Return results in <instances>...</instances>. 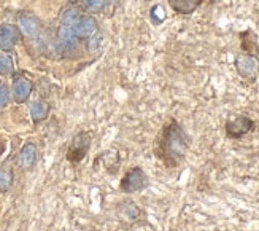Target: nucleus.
<instances>
[{"mask_svg":"<svg viewBox=\"0 0 259 231\" xmlns=\"http://www.w3.org/2000/svg\"><path fill=\"white\" fill-rule=\"evenodd\" d=\"M105 0H83V7L91 13H100L105 8Z\"/></svg>","mask_w":259,"mask_h":231,"instance_id":"6ab92c4d","label":"nucleus"},{"mask_svg":"<svg viewBox=\"0 0 259 231\" xmlns=\"http://www.w3.org/2000/svg\"><path fill=\"white\" fill-rule=\"evenodd\" d=\"M150 16L154 24H161V22L165 19V11L161 5H154L150 11Z\"/></svg>","mask_w":259,"mask_h":231,"instance_id":"aec40b11","label":"nucleus"},{"mask_svg":"<svg viewBox=\"0 0 259 231\" xmlns=\"http://www.w3.org/2000/svg\"><path fill=\"white\" fill-rule=\"evenodd\" d=\"M69 2H70V4H76V2H78V0H69Z\"/></svg>","mask_w":259,"mask_h":231,"instance_id":"5701e85b","label":"nucleus"},{"mask_svg":"<svg viewBox=\"0 0 259 231\" xmlns=\"http://www.w3.org/2000/svg\"><path fill=\"white\" fill-rule=\"evenodd\" d=\"M168 7H170L177 15L189 16L204 4V0H167Z\"/></svg>","mask_w":259,"mask_h":231,"instance_id":"9d476101","label":"nucleus"},{"mask_svg":"<svg viewBox=\"0 0 259 231\" xmlns=\"http://www.w3.org/2000/svg\"><path fill=\"white\" fill-rule=\"evenodd\" d=\"M21 39V30L18 26L13 24H2L0 26V50L2 51H11L15 45Z\"/></svg>","mask_w":259,"mask_h":231,"instance_id":"423d86ee","label":"nucleus"},{"mask_svg":"<svg viewBox=\"0 0 259 231\" xmlns=\"http://www.w3.org/2000/svg\"><path fill=\"white\" fill-rule=\"evenodd\" d=\"M91 142H93V139L88 131H81V133L75 134L70 145H69V150H67V159L73 164L80 163V161L84 159L86 155L89 153Z\"/></svg>","mask_w":259,"mask_h":231,"instance_id":"7ed1b4c3","label":"nucleus"},{"mask_svg":"<svg viewBox=\"0 0 259 231\" xmlns=\"http://www.w3.org/2000/svg\"><path fill=\"white\" fill-rule=\"evenodd\" d=\"M100 43V36H97V34H93L91 36V40L88 42V50L89 51H96L97 50V46Z\"/></svg>","mask_w":259,"mask_h":231,"instance_id":"4be33fe9","label":"nucleus"},{"mask_svg":"<svg viewBox=\"0 0 259 231\" xmlns=\"http://www.w3.org/2000/svg\"><path fill=\"white\" fill-rule=\"evenodd\" d=\"M81 18H83L81 10L76 8V7H72V8L64 11V15L61 16V22H62L64 26H72V27H75L78 22H80Z\"/></svg>","mask_w":259,"mask_h":231,"instance_id":"2eb2a0df","label":"nucleus"},{"mask_svg":"<svg viewBox=\"0 0 259 231\" xmlns=\"http://www.w3.org/2000/svg\"><path fill=\"white\" fill-rule=\"evenodd\" d=\"M234 65H235L237 74L243 80H248V82H254L259 75V57L257 56H250V54L240 53V54L235 56Z\"/></svg>","mask_w":259,"mask_h":231,"instance_id":"39448f33","label":"nucleus"},{"mask_svg":"<svg viewBox=\"0 0 259 231\" xmlns=\"http://www.w3.org/2000/svg\"><path fill=\"white\" fill-rule=\"evenodd\" d=\"M75 29L72 27V26H64V24H61V27L58 29V39L62 42V43H72L73 40H75Z\"/></svg>","mask_w":259,"mask_h":231,"instance_id":"f3484780","label":"nucleus"},{"mask_svg":"<svg viewBox=\"0 0 259 231\" xmlns=\"http://www.w3.org/2000/svg\"><path fill=\"white\" fill-rule=\"evenodd\" d=\"M146 187H148V176L145 174V171L140 166L131 168L119 183L121 191L126 193V194L139 193V191L145 190Z\"/></svg>","mask_w":259,"mask_h":231,"instance_id":"f03ea898","label":"nucleus"},{"mask_svg":"<svg viewBox=\"0 0 259 231\" xmlns=\"http://www.w3.org/2000/svg\"><path fill=\"white\" fill-rule=\"evenodd\" d=\"M191 147V137L175 118L168 120L154 139V155L167 169H175L183 163Z\"/></svg>","mask_w":259,"mask_h":231,"instance_id":"f257e3e1","label":"nucleus"},{"mask_svg":"<svg viewBox=\"0 0 259 231\" xmlns=\"http://www.w3.org/2000/svg\"><path fill=\"white\" fill-rule=\"evenodd\" d=\"M73 29H75V36L78 39H88V37H91L93 34H96L97 21L93 16H84L80 19V22H78Z\"/></svg>","mask_w":259,"mask_h":231,"instance_id":"ddd939ff","label":"nucleus"},{"mask_svg":"<svg viewBox=\"0 0 259 231\" xmlns=\"http://www.w3.org/2000/svg\"><path fill=\"white\" fill-rule=\"evenodd\" d=\"M19 30L24 34L26 37H35L40 30L38 18L30 13H24L19 18Z\"/></svg>","mask_w":259,"mask_h":231,"instance_id":"9b49d317","label":"nucleus"},{"mask_svg":"<svg viewBox=\"0 0 259 231\" xmlns=\"http://www.w3.org/2000/svg\"><path fill=\"white\" fill-rule=\"evenodd\" d=\"M13 185V172L8 168H0V193H7Z\"/></svg>","mask_w":259,"mask_h":231,"instance_id":"dca6fc26","label":"nucleus"},{"mask_svg":"<svg viewBox=\"0 0 259 231\" xmlns=\"http://www.w3.org/2000/svg\"><path fill=\"white\" fill-rule=\"evenodd\" d=\"M50 113V106L45 101H35L30 104V117L35 123L43 121Z\"/></svg>","mask_w":259,"mask_h":231,"instance_id":"4468645a","label":"nucleus"},{"mask_svg":"<svg viewBox=\"0 0 259 231\" xmlns=\"http://www.w3.org/2000/svg\"><path fill=\"white\" fill-rule=\"evenodd\" d=\"M116 214L121 220H126V222H135L139 220L142 211L140 207L137 206V203H134L132 200H124L122 203L118 204L116 207Z\"/></svg>","mask_w":259,"mask_h":231,"instance_id":"1a4fd4ad","label":"nucleus"},{"mask_svg":"<svg viewBox=\"0 0 259 231\" xmlns=\"http://www.w3.org/2000/svg\"><path fill=\"white\" fill-rule=\"evenodd\" d=\"M239 39H240V50L245 54L250 56H259V42L257 36L253 29H245L239 32Z\"/></svg>","mask_w":259,"mask_h":231,"instance_id":"0eeeda50","label":"nucleus"},{"mask_svg":"<svg viewBox=\"0 0 259 231\" xmlns=\"http://www.w3.org/2000/svg\"><path fill=\"white\" fill-rule=\"evenodd\" d=\"M37 161V147L35 144L27 142L19 152V166L22 169H32Z\"/></svg>","mask_w":259,"mask_h":231,"instance_id":"f8f14e48","label":"nucleus"},{"mask_svg":"<svg viewBox=\"0 0 259 231\" xmlns=\"http://www.w3.org/2000/svg\"><path fill=\"white\" fill-rule=\"evenodd\" d=\"M10 102V89L5 83H0V109L8 106Z\"/></svg>","mask_w":259,"mask_h":231,"instance_id":"412c9836","label":"nucleus"},{"mask_svg":"<svg viewBox=\"0 0 259 231\" xmlns=\"http://www.w3.org/2000/svg\"><path fill=\"white\" fill-rule=\"evenodd\" d=\"M32 89H33V86L30 83V80H27L26 77H18V78H15V82H13L11 94H13V99L18 104H24L30 97Z\"/></svg>","mask_w":259,"mask_h":231,"instance_id":"6e6552de","label":"nucleus"},{"mask_svg":"<svg viewBox=\"0 0 259 231\" xmlns=\"http://www.w3.org/2000/svg\"><path fill=\"white\" fill-rule=\"evenodd\" d=\"M256 128V123L250 118L246 117V115H237V117L234 118H229L224 124V133L229 139H242L245 137L246 134H250L251 131H254Z\"/></svg>","mask_w":259,"mask_h":231,"instance_id":"20e7f679","label":"nucleus"},{"mask_svg":"<svg viewBox=\"0 0 259 231\" xmlns=\"http://www.w3.org/2000/svg\"><path fill=\"white\" fill-rule=\"evenodd\" d=\"M13 59L10 57V54L2 53L0 54V75H11L13 74Z\"/></svg>","mask_w":259,"mask_h":231,"instance_id":"a211bd4d","label":"nucleus"}]
</instances>
